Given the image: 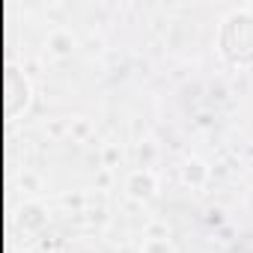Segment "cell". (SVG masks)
I'll list each match as a JSON object with an SVG mask.
<instances>
[{
  "mask_svg": "<svg viewBox=\"0 0 253 253\" xmlns=\"http://www.w3.org/2000/svg\"><path fill=\"white\" fill-rule=\"evenodd\" d=\"M125 191H128V197H134V200H149L158 191V179H155L152 170H134V173H128V179H125Z\"/></svg>",
  "mask_w": 253,
  "mask_h": 253,
  "instance_id": "1",
  "label": "cell"
},
{
  "mask_svg": "<svg viewBox=\"0 0 253 253\" xmlns=\"http://www.w3.org/2000/svg\"><path fill=\"white\" fill-rule=\"evenodd\" d=\"M209 176V170H206V164L203 161H197V158H188L185 161V167H182V179H185V185H197V179L194 176Z\"/></svg>",
  "mask_w": 253,
  "mask_h": 253,
  "instance_id": "2",
  "label": "cell"
}]
</instances>
